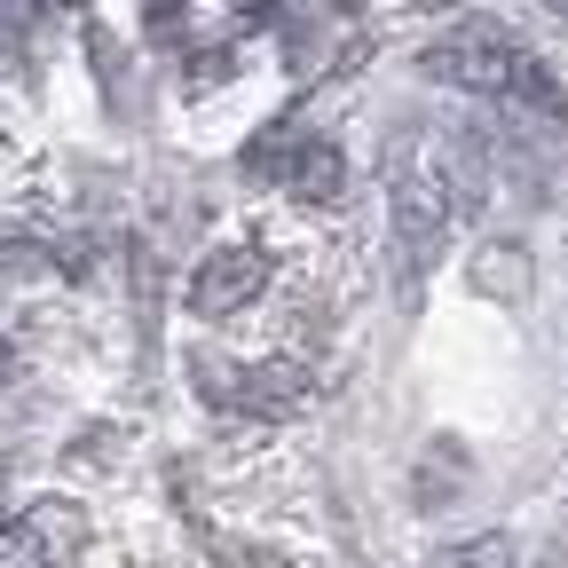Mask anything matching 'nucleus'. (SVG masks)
I'll list each match as a JSON object with an SVG mask.
<instances>
[{
  "label": "nucleus",
  "mask_w": 568,
  "mask_h": 568,
  "mask_svg": "<svg viewBox=\"0 0 568 568\" xmlns=\"http://www.w3.org/2000/svg\"><path fill=\"white\" fill-rule=\"evenodd\" d=\"M418 71H426L435 88L474 95V103H521V111H537V119H560V111H568L560 80H552L529 48H514L497 24H466V32L435 40V48L418 55Z\"/></svg>",
  "instance_id": "f257e3e1"
},
{
  "label": "nucleus",
  "mask_w": 568,
  "mask_h": 568,
  "mask_svg": "<svg viewBox=\"0 0 568 568\" xmlns=\"http://www.w3.org/2000/svg\"><path fill=\"white\" fill-rule=\"evenodd\" d=\"M387 205H395V253H403V276L418 284L426 268L443 261V245H450V213H458L450 166H435V159H395V166H387Z\"/></svg>",
  "instance_id": "f03ea898"
},
{
  "label": "nucleus",
  "mask_w": 568,
  "mask_h": 568,
  "mask_svg": "<svg viewBox=\"0 0 568 568\" xmlns=\"http://www.w3.org/2000/svg\"><path fill=\"white\" fill-rule=\"evenodd\" d=\"M268 293V253L261 245H222V253H205L197 268H190V316H205V324H222V316H237V308H253Z\"/></svg>",
  "instance_id": "7ed1b4c3"
},
{
  "label": "nucleus",
  "mask_w": 568,
  "mask_h": 568,
  "mask_svg": "<svg viewBox=\"0 0 568 568\" xmlns=\"http://www.w3.org/2000/svg\"><path fill=\"white\" fill-rule=\"evenodd\" d=\"M80 545H88V514L71 506V497H40V506L17 514L9 537H0V568H63Z\"/></svg>",
  "instance_id": "20e7f679"
},
{
  "label": "nucleus",
  "mask_w": 568,
  "mask_h": 568,
  "mask_svg": "<svg viewBox=\"0 0 568 568\" xmlns=\"http://www.w3.org/2000/svg\"><path fill=\"white\" fill-rule=\"evenodd\" d=\"M284 190H293L301 205H332L347 190V151L332 134H301V159H293V174H284Z\"/></svg>",
  "instance_id": "39448f33"
},
{
  "label": "nucleus",
  "mask_w": 568,
  "mask_h": 568,
  "mask_svg": "<svg viewBox=\"0 0 568 568\" xmlns=\"http://www.w3.org/2000/svg\"><path fill=\"white\" fill-rule=\"evenodd\" d=\"M435 568H514V537H466V545H443Z\"/></svg>",
  "instance_id": "423d86ee"
},
{
  "label": "nucleus",
  "mask_w": 568,
  "mask_h": 568,
  "mask_svg": "<svg viewBox=\"0 0 568 568\" xmlns=\"http://www.w3.org/2000/svg\"><path fill=\"white\" fill-rule=\"evenodd\" d=\"M474 276H481V284H506V293H497V301H521V284H529V261H521L514 245H489Z\"/></svg>",
  "instance_id": "0eeeda50"
},
{
  "label": "nucleus",
  "mask_w": 568,
  "mask_h": 568,
  "mask_svg": "<svg viewBox=\"0 0 568 568\" xmlns=\"http://www.w3.org/2000/svg\"><path fill=\"white\" fill-rule=\"evenodd\" d=\"M222 568H293L276 545H253V537H222Z\"/></svg>",
  "instance_id": "6e6552de"
},
{
  "label": "nucleus",
  "mask_w": 568,
  "mask_h": 568,
  "mask_svg": "<svg viewBox=\"0 0 568 568\" xmlns=\"http://www.w3.org/2000/svg\"><path fill=\"white\" fill-rule=\"evenodd\" d=\"M9 379H17V347H9V339H0V387H9Z\"/></svg>",
  "instance_id": "1a4fd4ad"
},
{
  "label": "nucleus",
  "mask_w": 568,
  "mask_h": 568,
  "mask_svg": "<svg viewBox=\"0 0 568 568\" xmlns=\"http://www.w3.org/2000/svg\"><path fill=\"white\" fill-rule=\"evenodd\" d=\"M17 9H32V17H55V9H71V0H17Z\"/></svg>",
  "instance_id": "9d476101"
},
{
  "label": "nucleus",
  "mask_w": 568,
  "mask_h": 568,
  "mask_svg": "<svg viewBox=\"0 0 568 568\" xmlns=\"http://www.w3.org/2000/svg\"><path fill=\"white\" fill-rule=\"evenodd\" d=\"M552 9H560V17H568V0H552Z\"/></svg>",
  "instance_id": "9b49d317"
}]
</instances>
